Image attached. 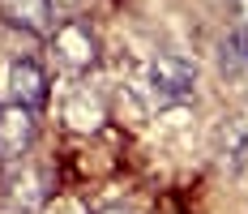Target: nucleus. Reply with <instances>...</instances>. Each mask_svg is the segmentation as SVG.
Returning <instances> with one entry per match:
<instances>
[{
	"label": "nucleus",
	"mask_w": 248,
	"mask_h": 214,
	"mask_svg": "<svg viewBox=\"0 0 248 214\" xmlns=\"http://www.w3.org/2000/svg\"><path fill=\"white\" fill-rule=\"evenodd\" d=\"M51 193H56V176L34 154L0 167V214H43Z\"/></svg>",
	"instance_id": "f257e3e1"
},
{
	"label": "nucleus",
	"mask_w": 248,
	"mask_h": 214,
	"mask_svg": "<svg viewBox=\"0 0 248 214\" xmlns=\"http://www.w3.org/2000/svg\"><path fill=\"white\" fill-rule=\"evenodd\" d=\"M47 51L56 60V69L69 73V77H86V73L99 65V34L86 17H69L47 34Z\"/></svg>",
	"instance_id": "f03ea898"
},
{
	"label": "nucleus",
	"mask_w": 248,
	"mask_h": 214,
	"mask_svg": "<svg viewBox=\"0 0 248 214\" xmlns=\"http://www.w3.org/2000/svg\"><path fill=\"white\" fill-rule=\"evenodd\" d=\"M47 99H51V77L39 60L9 56L0 65V107L4 103H17V107H30V112H43Z\"/></svg>",
	"instance_id": "7ed1b4c3"
},
{
	"label": "nucleus",
	"mask_w": 248,
	"mask_h": 214,
	"mask_svg": "<svg viewBox=\"0 0 248 214\" xmlns=\"http://www.w3.org/2000/svg\"><path fill=\"white\" fill-rule=\"evenodd\" d=\"M146 90L154 107H180L197 99V69L180 56H154L146 65Z\"/></svg>",
	"instance_id": "20e7f679"
},
{
	"label": "nucleus",
	"mask_w": 248,
	"mask_h": 214,
	"mask_svg": "<svg viewBox=\"0 0 248 214\" xmlns=\"http://www.w3.org/2000/svg\"><path fill=\"white\" fill-rule=\"evenodd\" d=\"M39 137V112L30 107H17V103H4L0 107V159L13 163V159H26L30 146Z\"/></svg>",
	"instance_id": "39448f33"
},
{
	"label": "nucleus",
	"mask_w": 248,
	"mask_h": 214,
	"mask_svg": "<svg viewBox=\"0 0 248 214\" xmlns=\"http://www.w3.org/2000/svg\"><path fill=\"white\" fill-rule=\"evenodd\" d=\"M0 17L13 30L47 39L56 30V0H0Z\"/></svg>",
	"instance_id": "423d86ee"
},
{
	"label": "nucleus",
	"mask_w": 248,
	"mask_h": 214,
	"mask_svg": "<svg viewBox=\"0 0 248 214\" xmlns=\"http://www.w3.org/2000/svg\"><path fill=\"white\" fill-rule=\"evenodd\" d=\"M218 163L231 176H248V112L223 120V129H218Z\"/></svg>",
	"instance_id": "0eeeda50"
},
{
	"label": "nucleus",
	"mask_w": 248,
	"mask_h": 214,
	"mask_svg": "<svg viewBox=\"0 0 248 214\" xmlns=\"http://www.w3.org/2000/svg\"><path fill=\"white\" fill-rule=\"evenodd\" d=\"M103 99L90 95V90H73L69 95V103H64V124L69 129H77V133H90V129H99L103 124Z\"/></svg>",
	"instance_id": "6e6552de"
},
{
	"label": "nucleus",
	"mask_w": 248,
	"mask_h": 214,
	"mask_svg": "<svg viewBox=\"0 0 248 214\" xmlns=\"http://www.w3.org/2000/svg\"><path fill=\"white\" fill-rule=\"evenodd\" d=\"M218 69H223L227 77L248 73V34L244 30H231L223 39V48H218Z\"/></svg>",
	"instance_id": "1a4fd4ad"
},
{
	"label": "nucleus",
	"mask_w": 248,
	"mask_h": 214,
	"mask_svg": "<svg viewBox=\"0 0 248 214\" xmlns=\"http://www.w3.org/2000/svg\"><path fill=\"white\" fill-rule=\"evenodd\" d=\"M235 30L248 34V0H235Z\"/></svg>",
	"instance_id": "9d476101"
},
{
	"label": "nucleus",
	"mask_w": 248,
	"mask_h": 214,
	"mask_svg": "<svg viewBox=\"0 0 248 214\" xmlns=\"http://www.w3.org/2000/svg\"><path fill=\"white\" fill-rule=\"evenodd\" d=\"M94 214H128L124 206H103V210H94Z\"/></svg>",
	"instance_id": "9b49d317"
},
{
	"label": "nucleus",
	"mask_w": 248,
	"mask_h": 214,
	"mask_svg": "<svg viewBox=\"0 0 248 214\" xmlns=\"http://www.w3.org/2000/svg\"><path fill=\"white\" fill-rule=\"evenodd\" d=\"M0 167H4V159H0Z\"/></svg>",
	"instance_id": "f8f14e48"
}]
</instances>
